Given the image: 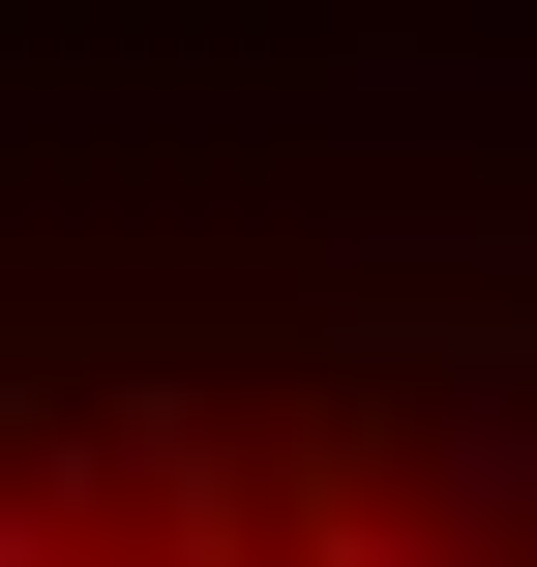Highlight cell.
Returning a JSON list of instances; mask_svg holds the SVG:
<instances>
[{
  "instance_id": "obj_1",
  "label": "cell",
  "mask_w": 537,
  "mask_h": 567,
  "mask_svg": "<svg viewBox=\"0 0 537 567\" xmlns=\"http://www.w3.org/2000/svg\"><path fill=\"white\" fill-rule=\"evenodd\" d=\"M269 567H508V538H448V508H359V478H299V508H269Z\"/></svg>"
},
{
  "instance_id": "obj_2",
  "label": "cell",
  "mask_w": 537,
  "mask_h": 567,
  "mask_svg": "<svg viewBox=\"0 0 537 567\" xmlns=\"http://www.w3.org/2000/svg\"><path fill=\"white\" fill-rule=\"evenodd\" d=\"M60 478H90V419H30V449H0V567H90V538H60Z\"/></svg>"
},
{
  "instance_id": "obj_3",
  "label": "cell",
  "mask_w": 537,
  "mask_h": 567,
  "mask_svg": "<svg viewBox=\"0 0 537 567\" xmlns=\"http://www.w3.org/2000/svg\"><path fill=\"white\" fill-rule=\"evenodd\" d=\"M149 567H269V478H179V508H149Z\"/></svg>"
}]
</instances>
